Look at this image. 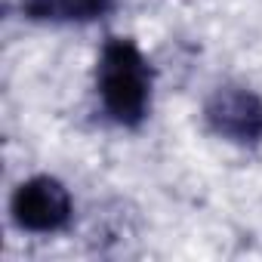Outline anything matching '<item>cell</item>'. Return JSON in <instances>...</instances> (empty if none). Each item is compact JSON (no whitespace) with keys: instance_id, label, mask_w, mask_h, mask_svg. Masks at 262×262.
<instances>
[{"instance_id":"obj_1","label":"cell","mask_w":262,"mask_h":262,"mask_svg":"<svg viewBox=\"0 0 262 262\" xmlns=\"http://www.w3.org/2000/svg\"><path fill=\"white\" fill-rule=\"evenodd\" d=\"M155 68L133 37H108L96 59V96L105 117L136 129L151 111Z\"/></svg>"},{"instance_id":"obj_2","label":"cell","mask_w":262,"mask_h":262,"mask_svg":"<svg viewBox=\"0 0 262 262\" xmlns=\"http://www.w3.org/2000/svg\"><path fill=\"white\" fill-rule=\"evenodd\" d=\"M10 219L28 234H59L74 219V201L56 176H31L16 185L10 198Z\"/></svg>"},{"instance_id":"obj_3","label":"cell","mask_w":262,"mask_h":262,"mask_svg":"<svg viewBox=\"0 0 262 262\" xmlns=\"http://www.w3.org/2000/svg\"><path fill=\"white\" fill-rule=\"evenodd\" d=\"M204 126L213 136L253 148L262 142V96L244 83H222L204 99Z\"/></svg>"},{"instance_id":"obj_4","label":"cell","mask_w":262,"mask_h":262,"mask_svg":"<svg viewBox=\"0 0 262 262\" xmlns=\"http://www.w3.org/2000/svg\"><path fill=\"white\" fill-rule=\"evenodd\" d=\"M19 7L34 22L86 25L108 16L117 7V0H19Z\"/></svg>"}]
</instances>
